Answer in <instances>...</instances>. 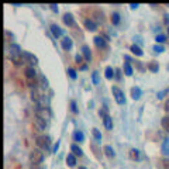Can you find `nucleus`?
<instances>
[{"label": "nucleus", "mask_w": 169, "mask_h": 169, "mask_svg": "<svg viewBox=\"0 0 169 169\" xmlns=\"http://www.w3.org/2000/svg\"><path fill=\"white\" fill-rule=\"evenodd\" d=\"M7 55L11 59V62L14 65H21V62H24L23 59V51L17 44H10L7 47Z\"/></svg>", "instance_id": "nucleus-1"}, {"label": "nucleus", "mask_w": 169, "mask_h": 169, "mask_svg": "<svg viewBox=\"0 0 169 169\" xmlns=\"http://www.w3.org/2000/svg\"><path fill=\"white\" fill-rule=\"evenodd\" d=\"M44 161V152L41 149H33L30 152V162L33 165H40Z\"/></svg>", "instance_id": "nucleus-2"}, {"label": "nucleus", "mask_w": 169, "mask_h": 169, "mask_svg": "<svg viewBox=\"0 0 169 169\" xmlns=\"http://www.w3.org/2000/svg\"><path fill=\"white\" fill-rule=\"evenodd\" d=\"M35 117H40V118H42V120H45L47 123H48L49 118H51V114H49L48 107L37 106V109H35Z\"/></svg>", "instance_id": "nucleus-3"}, {"label": "nucleus", "mask_w": 169, "mask_h": 169, "mask_svg": "<svg viewBox=\"0 0 169 169\" xmlns=\"http://www.w3.org/2000/svg\"><path fill=\"white\" fill-rule=\"evenodd\" d=\"M37 145L40 148H42V149L48 151L51 148V138H49L48 135H41V137L37 138Z\"/></svg>", "instance_id": "nucleus-4"}, {"label": "nucleus", "mask_w": 169, "mask_h": 169, "mask_svg": "<svg viewBox=\"0 0 169 169\" xmlns=\"http://www.w3.org/2000/svg\"><path fill=\"white\" fill-rule=\"evenodd\" d=\"M111 92H113V96L114 99H116V101L118 103V105H124L126 103V99H124V93L121 89H118L117 86H113L111 87Z\"/></svg>", "instance_id": "nucleus-5"}, {"label": "nucleus", "mask_w": 169, "mask_h": 169, "mask_svg": "<svg viewBox=\"0 0 169 169\" xmlns=\"http://www.w3.org/2000/svg\"><path fill=\"white\" fill-rule=\"evenodd\" d=\"M23 59H24V62H27V64H30L31 66H34V65L38 62V58L34 54L28 52V51H23Z\"/></svg>", "instance_id": "nucleus-6"}, {"label": "nucleus", "mask_w": 169, "mask_h": 169, "mask_svg": "<svg viewBox=\"0 0 169 169\" xmlns=\"http://www.w3.org/2000/svg\"><path fill=\"white\" fill-rule=\"evenodd\" d=\"M47 121L42 120V118H40V117H35L34 118V126H35V128L38 130V131H44V130L47 128Z\"/></svg>", "instance_id": "nucleus-7"}, {"label": "nucleus", "mask_w": 169, "mask_h": 169, "mask_svg": "<svg viewBox=\"0 0 169 169\" xmlns=\"http://www.w3.org/2000/svg\"><path fill=\"white\" fill-rule=\"evenodd\" d=\"M24 75L27 79H34V78L37 76V71H35V68L34 66H27L24 69Z\"/></svg>", "instance_id": "nucleus-8"}, {"label": "nucleus", "mask_w": 169, "mask_h": 169, "mask_svg": "<svg viewBox=\"0 0 169 169\" xmlns=\"http://www.w3.org/2000/svg\"><path fill=\"white\" fill-rule=\"evenodd\" d=\"M93 42H95V45L97 48H107V42H106V40L103 37H95Z\"/></svg>", "instance_id": "nucleus-9"}, {"label": "nucleus", "mask_w": 169, "mask_h": 169, "mask_svg": "<svg viewBox=\"0 0 169 169\" xmlns=\"http://www.w3.org/2000/svg\"><path fill=\"white\" fill-rule=\"evenodd\" d=\"M72 45H73V42H72L71 37H64L62 38V48H64L65 51H69V49L72 48Z\"/></svg>", "instance_id": "nucleus-10"}, {"label": "nucleus", "mask_w": 169, "mask_h": 169, "mask_svg": "<svg viewBox=\"0 0 169 169\" xmlns=\"http://www.w3.org/2000/svg\"><path fill=\"white\" fill-rule=\"evenodd\" d=\"M82 54L83 56H85V59H86L87 62H90V59H92V52H90V48L87 45H83L82 47Z\"/></svg>", "instance_id": "nucleus-11"}, {"label": "nucleus", "mask_w": 169, "mask_h": 169, "mask_svg": "<svg viewBox=\"0 0 169 169\" xmlns=\"http://www.w3.org/2000/svg\"><path fill=\"white\" fill-rule=\"evenodd\" d=\"M64 23H65L66 25H69V27L75 25V20H73V17H72V14H69V13L64 14Z\"/></svg>", "instance_id": "nucleus-12"}, {"label": "nucleus", "mask_w": 169, "mask_h": 169, "mask_svg": "<svg viewBox=\"0 0 169 169\" xmlns=\"http://www.w3.org/2000/svg\"><path fill=\"white\" fill-rule=\"evenodd\" d=\"M51 33L54 34V37H55V38H59V37L62 35V30H61V28H59L56 24H52V25H51Z\"/></svg>", "instance_id": "nucleus-13"}, {"label": "nucleus", "mask_w": 169, "mask_h": 169, "mask_svg": "<svg viewBox=\"0 0 169 169\" xmlns=\"http://www.w3.org/2000/svg\"><path fill=\"white\" fill-rule=\"evenodd\" d=\"M85 27H86V30H89V31H95L96 30V23L90 19H86L85 20Z\"/></svg>", "instance_id": "nucleus-14"}, {"label": "nucleus", "mask_w": 169, "mask_h": 169, "mask_svg": "<svg viewBox=\"0 0 169 169\" xmlns=\"http://www.w3.org/2000/svg\"><path fill=\"white\" fill-rule=\"evenodd\" d=\"M38 83H40V86L42 87V89H47V87H48V79H47L44 75H40V76H38Z\"/></svg>", "instance_id": "nucleus-15"}, {"label": "nucleus", "mask_w": 169, "mask_h": 169, "mask_svg": "<svg viewBox=\"0 0 169 169\" xmlns=\"http://www.w3.org/2000/svg\"><path fill=\"white\" fill-rule=\"evenodd\" d=\"M103 123H105V127L107 130H113V118H111L110 116L105 117V118H103Z\"/></svg>", "instance_id": "nucleus-16"}, {"label": "nucleus", "mask_w": 169, "mask_h": 169, "mask_svg": "<svg viewBox=\"0 0 169 169\" xmlns=\"http://www.w3.org/2000/svg\"><path fill=\"white\" fill-rule=\"evenodd\" d=\"M131 96H132V99L134 100H137V99H140V96H141V89L140 87H132L131 89Z\"/></svg>", "instance_id": "nucleus-17"}, {"label": "nucleus", "mask_w": 169, "mask_h": 169, "mask_svg": "<svg viewBox=\"0 0 169 169\" xmlns=\"http://www.w3.org/2000/svg\"><path fill=\"white\" fill-rule=\"evenodd\" d=\"M71 151L73 152V155H79V157H82V155H83V151L80 149V147H78L76 144L71 145Z\"/></svg>", "instance_id": "nucleus-18"}, {"label": "nucleus", "mask_w": 169, "mask_h": 169, "mask_svg": "<svg viewBox=\"0 0 169 169\" xmlns=\"http://www.w3.org/2000/svg\"><path fill=\"white\" fill-rule=\"evenodd\" d=\"M40 95H38L37 93V90L35 89H31V100L33 101H35V103H37V105H40Z\"/></svg>", "instance_id": "nucleus-19"}, {"label": "nucleus", "mask_w": 169, "mask_h": 169, "mask_svg": "<svg viewBox=\"0 0 169 169\" xmlns=\"http://www.w3.org/2000/svg\"><path fill=\"white\" fill-rule=\"evenodd\" d=\"M66 163L69 166H75V165H76V158H75L73 154H69L66 157Z\"/></svg>", "instance_id": "nucleus-20"}, {"label": "nucleus", "mask_w": 169, "mask_h": 169, "mask_svg": "<svg viewBox=\"0 0 169 169\" xmlns=\"http://www.w3.org/2000/svg\"><path fill=\"white\" fill-rule=\"evenodd\" d=\"M124 72H126L127 76H131V75L134 73V71H132V66L130 65V62H126V64H124Z\"/></svg>", "instance_id": "nucleus-21"}, {"label": "nucleus", "mask_w": 169, "mask_h": 169, "mask_svg": "<svg viewBox=\"0 0 169 169\" xmlns=\"http://www.w3.org/2000/svg\"><path fill=\"white\" fill-rule=\"evenodd\" d=\"M73 140L75 141H78V142H82L83 140H85V134H83L82 131H76L73 134Z\"/></svg>", "instance_id": "nucleus-22"}, {"label": "nucleus", "mask_w": 169, "mask_h": 169, "mask_svg": "<svg viewBox=\"0 0 169 169\" xmlns=\"http://www.w3.org/2000/svg\"><path fill=\"white\" fill-rule=\"evenodd\" d=\"M130 49H131L132 54H135V55H138V56H141L142 54H144V52H142V49L140 48L138 45H131V48H130Z\"/></svg>", "instance_id": "nucleus-23"}, {"label": "nucleus", "mask_w": 169, "mask_h": 169, "mask_svg": "<svg viewBox=\"0 0 169 169\" xmlns=\"http://www.w3.org/2000/svg\"><path fill=\"white\" fill-rule=\"evenodd\" d=\"M105 152H106V155H107L109 158H113L114 155H116V152H114V149L110 147V145H106V147H105Z\"/></svg>", "instance_id": "nucleus-24"}, {"label": "nucleus", "mask_w": 169, "mask_h": 169, "mask_svg": "<svg viewBox=\"0 0 169 169\" xmlns=\"http://www.w3.org/2000/svg\"><path fill=\"white\" fill-rule=\"evenodd\" d=\"M162 152L165 155H169V138H166L162 144Z\"/></svg>", "instance_id": "nucleus-25"}, {"label": "nucleus", "mask_w": 169, "mask_h": 169, "mask_svg": "<svg viewBox=\"0 0 169 169\" xmlns=\"http://www.w3.org/2000/svg\"><path fill=\"white\" fill-rule=\"evenodd\" d=\"M113 76H114L113 68H111V66H107V68H106V78H107V79H113Z\"/></svg>", "instance_id": "nucleus-26"}, {"label": "nucleus", "mask_w": 169, "mask_h": 169, "mask_svg": "<svg viewBox=\"0 0 169 169\" xmlns=\"http://www.w3.org/2000/svg\"><path fill=\"white\" fill-rule=\"evenodd\" d=\"M111 23H113V24H118V23H120V14H118V13H113V14H111Z\"/></svg>", "instance_id": "nucleus-27"}, {"label": "nucleus", "mask_w": 169, "mask_h": 169, "mask_svg": "<svg viewBox=\"0 0 169 169\" xmlns=\"http://www.w3.org/2000/svg\"><path fill=\"white\" fill-rule=\"evenodd\" d=\"M161 123H162V127H163V128H165L166 131H169V116L163 117V118H162V121H161Z\"/></svg>", "instance_id": "nucleus-28"}, {"label": "nucleus", "mask_w": 169, "mask_h": 169, "mask_svg": "<svg viewBox=\"0 0 169 169\" xmlns=\"http://www.w3.org/2000/svg\"><path fill=\"white\" fill-rule=\"evenodd\" d=\"M93 137L96 138V141H101V134L99 132L97 128H93Z\"/></svg>", "instance_id": "nucleus-29"}, {"label": "nucleus", "mask_w": 169, "mask_h": 169, "mask_svg": "<svg viewBox=\"0 0 169 169\" xmlns=\"http://www.w3.org/2000/svg\"><path fill=\"white\" fill-rule=\"evenodd\" d=\"M95 16H96V20H97L99 23H103V20H105V17H103V13L96 11V13H95Z\"/></svg>", "instance_id": "nucleus-30"}, {"label": "nucleus", "mask_w": 169, "mask_h": 169, "mask_svg": "<svg viewBox=\"0 0 169 169\" xmlns=\"http://www.w3.org/2000/svg\"><path fill=\"white\" fill-rule=\"evenodd\" d=\"M68 73H69V76H71L72 79H76V71H75V69L69 68V69H68Z\"/></svg>", "instance_id": "nucleus-31"}, {"label": "nucleus", "mask_w": 169, "mask_h": 169, "mask_svg": "<svg viewBox=\"0 0 169 169\" xmlns=\"http://www.w3.org/2000/svg\"><path fill=\"white\" fill-rule=\"evenodd\" d=\"M131 158H132V159H138V158H140L138 151H137V149H132V151H131Z\"/></svg>", "instance_id": "nucleus-32"}, {"label": "nucleus", "mask_w": 169, "mask_h": 169, "mask_svg": "<svg viewBox=\"0 0 169 169\" xmlns=\"http://www.w3.org/2000/svg\"><path fill=\"white\" fill-rule=\"evenodd\" d=\"M148 68H149L152 72H157L158 71V65L157 64H149V65H148Z\"/></svg>", "instance_id": "nucleus-33"}, {"label": "nucleus", "mask_w": 169, "mask_h": 169, "mask_svg": "<svg viewBox=\"0 0 169 169\" xmlns=\"http://www.w3.org/2000/svg\"><path fill=\"white\" fill-rule=\"evenodd\" d=\"M92 79H93V83H95V85H97V83H99V79H97V72H93V73H92Z\"/></svg>", "instance_id": "nucleus-34"}, {"label": "nucleus", "mask_w": 169, "mask_h": 169, "mask_svg": "<svg viewBox=\"0 0 169 169\" xmlns=\"http://www.w3.org/2000/svg\"><path fill=\"white\" fill-rule=\"evenodd\" d=\"M154 51H155V52H163V47L162 45H155Z\"/></svg>", "instance_id": "nucleus-35"}, {"label": "nucleus", "mask_w": 169, "mask_h": 169, "mask_svg": "<svg viewBox=\"0 0 169 169\" xmlns=\"http://www.w3.org/2000/svg\"><path fill=\"white\" fill-rule=\"evenodd\" d=\"M163 41H165V35H162V34L157 35V42H163Z\"/></svg>", "instance_id": "nucleus-36"}, {"label": "nucleus", "mask_w": 169, "mask_h": 169, "mask_svg": "<svg viewBox=\"0 0 169 169\" xmlns=\"http://www.w3.org/2000/svg\"><path fill=\"white\" fill-rule=\"evenodd\" d=\"M99 113H100V116H103V117H107V116H109V114H107V110H106V109H101Z\"/></svg>", "instance_id": "nucleus-37"}, {"label": "nucleus", "mask_w": 169, "mask_h": 169, "mask_svg": "<svg viewBox=\"0 0 169 169\" xmlns=\"http://www.w3.org/2000/svg\"><path fill=\"white\" fill-rule=\"evenodd\" d=\"M49 7H51V10L55 13H58V7H56V4H49Z\"/></svg>", "instance_id": "nucleus-38"}, {"label": "nucleus", "mask_w": 169, "mask_h": 169, "mask_svg": "<svg viewBox=\"0 0 169 169\" xmlns=\"http://www.w3.org/2000/svg\"><path fill=\"white\" fill-rule=\"evenodd\" d=\"M71 106H72V111H73V113H76V111H78V109H76V103H75V101H72Z\"/></svg>", "instance_id": "nucleus-39"}, {"label": "nucleus", "mask_w": 169, "mask_h": 169, "mask_svg": "<svg viewBox=\"0 0 169 169\" xmlns=\"http://www.w3.org/2000/svg\"><path fill=\"white\" fill-rule=\"evenodd\" d=\"M75 61H76L78 64H80V62H82V55H79V54H78V55L75 56Z\"/></svg>", "instance_id": "nucleus-40"}, {"label": "nucleus", "mask_w": 169, "mask_h": 169, "mask_svg": "<svg viewBox=\"0 0 169 169\" xmlns=\"http://www.w3.org/2000/svg\"><path fill=\"white\" fill-rule=\"evenodd\" d=\"M163 168L169 169V161H163Z\"/></svg>", "instance_id": "nucleus-41"}, {"label": "nucleus", "mask_w": 169, "mask_h": 169, "mask_svg": "<svg viewBox=\"0 0 169 169\" xmlns=\"http://www.w3.org/2000/svg\"><path fill=\"white\" fill-rule=\"evenodd\" d=\"M130 6H131V9H132V10H134V9H137V7H138V6H140V4H137V3H135V4H134V3H132V4H130Z\"/></svg>", "instance_id": "nucleus-42"}, {"label": "nucleus", "mask_w": 169, "mask_h": 169, "mask_svg": "<svg viewBox=\"0 0 169 169\" xmlns=\"http://www.w3.org/2000/svg\"><path fill=\"white\" fill-rule=\"evenodd\" d=\"M79 169H86V168H85V166H80V168Z\"/></svg>", "instance_id": "nucleus-43"}, {"label": "nucleus", "mask_w": 169, "mask_h": 169, "mask_svg": "<svg viewBox=\"0 0 169 169\" xmlns=\"http://www.w3.org/2000/svg\"><path fill=\"white\" fill-rule=\"evenodd\" d=\"M168 34H169V27H168Z\"/></svg>", "instance_id": "nucleus-44"}]
</instances>
